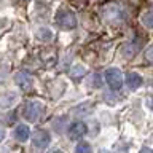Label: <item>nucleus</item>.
<instances>
[{"label":"nucleus","mask_w":153,"mask_h":153,"mask_svg":"<svg viewBox=\"0 0 153 153\" xmlns=\"http://www.w3.org/2000/svg\"><path fill=\"white\" fill-rule=\"evenodd\" d=\"M126 85H128V88H131V89H137L139 86L142 85V76L136 74V72H131V74H128L126 76Z\"/></svg>","instance_id":"nucleus-7"},{"label":"nucleus","mask_w":153,"mask_h":153,"mask_svg":"<svg viewBox=\"0 0 153 153\" xmlns=\"http://www.w3.org/2000/svg\"><path fill=\"white\" fill-rule=\"evenodd\" d=\"M32 143L35 148H38V150H43V148H46L48 143H50V134L46 131H43V129H37V131L32 134Z\"/></svg>","instance_id":"nucleus-4"},{"label":"nucleus","mask_w":153,"mask_h":153,"mask_svg":"<svg viewBox=\"0 0 153 153\" xmlns=\"http://www.w3.org/2000/svg\"><path fill=\"white\" fill-rule=\"evenodd\" d=\"M74 153H91V145L86 142H81L75 147V152Z\"/></svg>","instance_id":"nucleus-10"},{"label":"nucleus","mask_w":153,"mask_h":153,"mask_svg":"<svg viewBox=\"0 0 153 153\" xmlns=\"http://www.w3.org/2000/svg\"><path fill=\"white\" fill-rule=\"evenodd\" d=\"M89 86H96V88H99V86H100V76L99 75H93V80L89 81Z\"/></svg>","instance_id":"nucleus-13"},{"label":"nucleus","mask_w":153,"mask_h":153,"mask_svg":"<svg viewBox=\"0 0 153 153\" xmlns=\"http://www.w3.org/2000/svg\"><path fill=\"white\" fill-rule=\"evenodd\" d=\"M5 134H7V132H5V128H3V124L0 123V142L5 139Z\"/></svg>","instance_id":"nucleus-15"},{"label":"nucleus","mask_w":153,"mask_h":153,"mask_svg":"<svg viewBox=\"0 0 153 153\" xmlns=\"http://www.w3.org/2000/svg\"><path fill=\"white\" fill-rule=\"evenodd\" d=\"M105 80H107L108 86L112 89H120L123 85V74L120 69H115V67H112V69H108L107 72H105Z\"/></svg>","instance_id":"nucleus-3"},{"label":"nucleus","mask_w":153,"mask_h":153,"mask_svg":"<svg viewBox=\"0 0 153 153\" xmlns=\"http://www.w3.org/2000/svg\"><path fill=\"white\" fill-rule=\"evenodd\" d=\"M70 75H72V78H75V80H76V78H81V76L85 75V69L78 65V67H75V69L72 70V74H70Z\"/></svg>","instance_id":"nucleus-11"},{"label":"nucleus","mask_w":153,"mask_h":153,"mask_svg":"<svg viewBox=\"0 0 153 153\" xmlns=\"http://www.w3.org/2000/svg\"><path fill=\"white\" fill-rule=\"evenodd\" d=\"M152 11H147V14H145V18H143V21H145V26L147 27H152L153 26V22H152Z\"/></svg>","instance_id":"nucleus-14"},{"label":"nucleus","mask_w":153,"mask_h":153,"mask_svg":"<svg viewBox=\"0 0 153 153\" xmlns=\"http://www.w3.org/2000/svg\"><path fill=\"white\" fill-rule=\"evenodd\" d=\"M14 81H16V85L21 89H30L32 88V78L29 76V74H26V72H18V74L14 75Z\"/></svg>","instance_id":"nucleus-6"},{"label":"nucleus","mask_w":153,"mask_h":153,"mask_svg":"<svg viewBox=\"0 0 153 153\" xmlns=\"http://www.w3.org/2000/svg\"><path fill=\"white\" fill-rule=\"evenodd\" d=\"M14 134H16L18 140H27L29 136H30V131H29V128L26 126V124H18L16 126V131H14Z\"/></svg>","instance_id":"nucleus-8"},{"label":"nucleus","mask_w":153,"mask_h":153,"mask_svg":"<svg viewBox=\"0 0 153 153\" xmlns=\"http://www.w3.org/2000/svg\"><path fill=\"white\" fill-rule=\"evenodd\" d=\"M37 37L40 38L42 42H48V40H51V38H53V32L48 30V29H45V27H42V29H38V30H37Z\"/></svg>","instance_id":"nucleus-9"},{"label":"nucleus","mask_w":153,"mask_h":153,"mask_svg":"<svg viewBox=\"0 0 153 153\" xmlns=\"http://www.w3.org/2000/svg\"><path fill=\"white\" fill-rule=\"evenodd\" d=\"M134 50H136V46L128 45V46H124V53H123V54L126 56V57H132L134 54H136V51H134Z\"/></svg>","instance_id":"nucleus-12"},{"label":"nucleus","mask_w":153,"mask_h":153,"mask_svg":"<svg viewBox=\"0 0 153 153\" xmlns=\"http://www.w3.org/2000/svg\"><path fill=\"white\" fill-rule=\"evenodd\" d=\"M48 153H62V152H61V150H50Z\"/></svg>","instance_id":"nucleus-18"},{"label":"nucleus","mask_w":153,"mask_h":153,"mask_svg":"<svg viewBox=\"0 0 153 153\" xmlns=\"http://www.w3.org/2000/svg\"><path fill=\"white\" fill-rule=\"evenodd\" d=\"M140 153H153V152H152V150H150V148H148V147H143L142 150H140Z\"/></svg>","instance_id":"nucleus-17"},{"label":"nucleus","mask_w":153,"mask_h":153,"mask_svg":"<svg viewBox=\"0 0 153 153\" xmlns=\"http://www.w3.org/2000/svg\"><path fill=\"white\" fill-rule=\"evenodd\" d=\"M42 113H43V104L38 102V100H30L22 108V117L29 123H35L42 117Z\"/></svg>","instance_id":"nucleus-1"},{"label":"nucleus","mask_w":153,"mask_h":153,"mask_svg":"<svg viewBox=\"0 0 153 153\" xmlns=\"http://www.w3.org/2000/svg\"><path fill=\"white\" fill-rule=\"evenodd\" d=\"M56 22L59 24V27L69 30V29H74L76 26V18L70 10L62 8V10H59V13H57V16H56Z\"/></svg>","instance_id":"nucleus-2"},{"label":"nucleus","mask_w":153,"mask_h":153,"mask_svg":"<svg viewBox=\"0 0 153 153\" xmlns=\"http://www.w3.org/2000/svg\"><path fill=\"white\" fill-rule=\"evenodd\" d=\"M85 132H86V124L81 123V121H76L69 128V137L72 139V140H76V139L83 137Z\"/></svg>","instance_id":"nucleus-5"},{"label":"nucleus","mask_w":153,"mask_h":153,"mask_svg":"<svg viewBox=\"0 0 153 153\" xmlns=\"http://www.w3.org/2000/svg\"><path fill=\"white\" fill-rule=\"evenodd\" d=\"M145 57H147V62L150 64V62H152V46L147 50V54H145Z\"/></svg>","instance_id":"nucleus-16"},{"label":"nucleus","mask_w":153,"mask_h":153,"mask_svg":"<svg viewBox=\"0 0 153 153\" xmlns=\"http://www.w3.org/2000/svg\"><path fill=\"white\" fill-rule=\"evenodd\" d=\"M100 153H110L108 150H102V152H100Z\"/></svg>","instance_id":"nucleus-19"}]
</instances>
